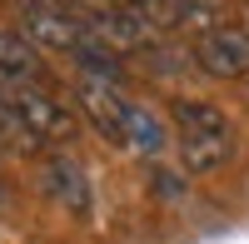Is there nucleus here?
Returning <instances> with one entry per match:
<instances>
[{
    "mask_svg": "<svg viewBox=\"0 0 249 244\" xmlns=\"http://www.w3.org/2000/svg\"><path fill=\"white\" fill-rule=\"evenodd\" d=\"M170 120H175V139H179V159L190 174H219L234 155V125L230 115L210 100L195 95H175L170 100Z\"/></svg>",
    "mask_w": 249,
    "mask_h": 244,
    "instance_id": "1",
    "label": "nucleus"
},
{
    "mask_svg": "<svg viewBox=\"0 0 249 244\" xmlns=\"http://www.w3.org/2000/svg\"><path fill=\"white\" fill-rule=\"evenodd\" d=\"M0 95L10 100V110L20 115L25 135L35 139L40 150H45V145H70V139L80 135V120H75V110L65 105V100H55L45 85H5Z\"/></svg>",
    "mask_w": 249,
    "mask_h": 244,
    "instance_id": "2",
    "label": "nucleus"
},
{
    "mask_svg": "<svg viewBox=\"0 0 249 244\" xmlns=\"http://www.w3.org/2000/svg\"><path fill=\"white\" fill-rule=\"evenodd\" d=\"M5 5H10V15H15L20 35H25L35 50H60V55L75 60L80 50L90 45V30L80 25L70 10H60L55 0H5Z\"/></svg>",
    "mask_w": 249,
    "mask_h": 244,
    "instance_id": "3",
    "label": "nucleus"
},
{
    "mask_svg": "<svg viewBox=\"0 0 249 244\" xmlns=\"http://www.w3.org/2000/svg\"><path fill=\"white\" fill-rule=\"evenodd\" d=\"M75 100H80V110H85V120L110 139V145H124V125H130V105H135V100L124 95L120 85L75 75Z\"/></svg>",
    "mask_w": 249,
    "mask_h": 244,
    "instance_id": "4",
    "label": "nucleus"
},
{
    "mask_svg": "<svg viewBox=\"0 0 249 244\" xmlns=\"http://www.w3.org/2000/svg\"><path fill=\"white\" fill-rule=\"evenodd\" d=\"M40 185H45V194L55 199L60 209H70V214H80V219L95 209L90 174H85V165H80L75 155H65V150H50L45 159H40Z\"/></svg>",
    "mask_w": 249,
    "mask_h": 244,
    "instance_id": "5",
    "label": "nucleus"
},
{
    "mask_svg": "<svg viewBox=\"0 0 249 244\" xmlns=\"http://www.w3.org/2000/svg\"><path fill=\"white\" fill-rule=\"evenodd\" d=\"M190 55L199 60V70H210V75H219V80L249 75V30H244V25H214L210 35L195 40Z\"/></svg>",
    "mask_w": 249,
    "mask_h": 244,
    "instance_id": "6",
    "label": "nucleus"
},
{
    "mask_svg": "<svg viewBox=\"0 0 249 244\" xmlns=\"http://www.w3.org/2000/svg\"><path fill=\"white\" fill-rule=\"evenodd\" d=\"M50 70H45V55L20 30H5L0 25V90L5 85H45Z\"/></svg>",
    "mask_w": 249,
    "mask_h": 244,
    "instance_id": "7",
    "label": "nucleus"
},
{
    "mask_svg": "<svg viewBox=\"0 0 249 244\" xmlns=\"http://www.w3.org/2000/svg\"><path fill=\"white\" fill-rule=\"evenodd\" d=\"M164 145H170V135H164V120L150 110V105H130V125H124V150H135L144 159H155L164 155Z\"/></svg>",
    "mask_w": 249,
    "mask_h": 244,
    "instance_id": "8",
    "label": "nucleus"
},
{
    "mask_svg": "<svg viewBox=\"0 0 249 244\" xmlns=\"http://www.w3.org/2000/svg\"><path fill=\"white\" fill-rule=\"evenodd\" d=\"M0 150H10V155H40V145L25 135V125H20V115L10 110L5 95H0Z\"/></svg>",
    "mask_w": 249,
    "mask_h": 244,
    "instance_id": "9",
    "label": "nucleus"
},
{
    "mask_svg": "<svg viewBox=\"0 0 249 244\" xmlns=\"http://www.w3.org/2000/svg\"><path fill=\"white\" fill-rule=\"evenodd\" d=\"M55 5H60V10H70L75 20H85L90 10H100V5H105V0H55Z\"/></svg>",
    "mask_w": 249,
    "mask_h": 244,
    "instance_id": "10",
    "label": "nucleus"
},
{
    "mask_svg": "<svg viewBox=\"0 0 249 244\" xmlns=\"http://www.w3.org/2000/svg\"><path fill=\"white\" fill-rule=\"evenodd\" d=\"M10 205V190H5V179H0V209H5Z\"/></svg>",
    "mask_w": 249,
    "mask_h": 244,
    "instance_id": "11",
    "label": "nucleus"
}]
</instances>
